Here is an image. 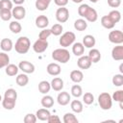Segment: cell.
Segmentation results:
<instances>
[{"label":"cell","mask_w":123,"mask_h":123,"mask_svg":"<svg viewBox=\"0 0 123 123\" xmlns=\"http://www.w3.org/2000/svg\"><path fill=\"white\" fill-rule=\"evenodd\" d=\"M89 1H90L91 3H97V2L99 1V0H89Z\"/></svg>","instance_id":"obj_52"},{"label":"cell","mask_w":123,"mask_h":123,"mask_svg":"<svg viewBox=\"0 0 123 123\" xmlns=\"http://www.w3.org/2000/svg\"><path fill=\"white\" fill-rule=\"evenodd\" d=\"M70 108L75 113H81L83 111V110H84L83 103L80 100H73L70 103Z\"/></svg>","instance_id":"obj_24"},{"label":"cell","mask_w":123,"mask_h":123,"mask_svg":"<svg viewBox=\"0 0 123 123\" xmlns=\"http://www.w3.org/2000/svg\"><path fill=\"white\" fill-rule=\"evenodd\" d=\"M25 2V0H12V3H14L15 5H22Z\"/></svg>","instance_id":"obj_49"},{"label":"cell","mask_w":123,"mask_h":123,"mask_svg":"<svg viewBox=\"0 0 123 123\" xmlns=\"http://www.w3.org/2000/svg\"><path fill=\"white\" fill-rule=\"evenodd\" d=\"M47 48H48V42H47V40H43V39H40V38L37 39L35 41V43L33 44V49L37 54L43 53Z\"/></svg>","instance_id":"obj_8"},{"label":"cell","mask_w":123,"mask_h":123,"mask_svg":"<svg viewBox=\"0 0 123 123\" xmlns=\"http://www.w3.org/2000/svg\"><path fill=\"white\" fill-rule=\"evenodd\" d=\"M119 71H120L121 74H123V63H121V64L119 65Z\"/></svg>","instance_id":"obj_50"},{"label":"cell","mask_w":123,"mask_h":123,"mask_svg":"<svg viewBox=\"0 0 123 123\" xmlns=\"http://www.w3.org/2000/svg\"><path fill=\"white\" fill-rule=\"evenodd\" d=\"M112 85L115 86H123V74H115L113 77H112Z\"/></svg>","instance_id":"obj_38"},{"label":"cell","mask_w":123,"mask_h":123,"mask_svg":"<svg viewBox=\"0 0 123 123\" xmlns=\"http://www.w3.org/2000/svg\"><path fill=\"white\" fill-rule=\"evenodd\" d=\"M75 39H76L75 34H74L73 32L68 31V32H65V33H63V34L62 35V37H61L60 39H59V43H60V45H61L62 47L66 48V47L72 45V44L74 43Z\"/></svg>","instance_id":"obj_5"},{"label":"cell","mask_w":123,"mask_h":123,"mask_svg":"<svg viewBox=\"0 0 123 123\" xmlns=\"http://www.w3.org/2000/svg\"><path fill=\"white\" fill-rule=\"evenodd\" d=\"M50 114H51V113H50L49 110L46 109V108L39 109V110H37V112H36L37 118L38 120H40V121H47V119H48V117L50 116Z\"/></svg>","instance_id":"obj_16"},{"label":"cell","mask_w":123,"mask_h":123,"mask_svg":"<svg viewBox=\"0 0 123 123\" xmlns=\"http://www.w3.org/2000/svg\"><path fill=\"white\" fill-rule=\"evenodd\" d=\"M54 3L59 7H65L68 4V0H54Z\"/></svg>","instance_id":"obj_48"},{"label":"cell","mask_w":123,"mask_h":123,"mask_svg":"<svg viewBox=\"0 0 123 123\" xmlns=\"http://www.w3.org/2000/svg\"><path fill=\"white\" fill-rule=\"evenodd\" d=\"M51 89V85L47 81H41L38 83V90L42 94H47Z\"/></svg>","instance_id":"obj_30"},{"label":"cell","mask_w":123,"mask_h":123,"mask_svg":"<svg viewBox=\"0 0 123 123\" xmlns=\"http://www.w3.org/2000/svg\"><path fill=\"white\" fill-rule=\"evenodd\" d=\"M10 63V57L5 52H0V69L6 67Z\"/></svg>","instance_id":"obj_35"},{"label":"cell","mask_w":123,"mask_h":123,"mask_svg":"<svg viewBox=\"0 0 123 123\" xmlns=\"http://www.w3.org/2000/svg\"><path fill=\"white\" fill-rule=\"evenodd\" d=\"M111 99L115 102H123V90L122 89H118L116 91L113 92L112 96H111Z\"/></svg>","instance_id":"obj_42"},{"label":"cell","mask_w":123,"mask_h":123,"mask_svg":"<svg viewBox=\"0 0 123 123\" xmlns=\"http://www.w3.org/2000/svg\"><path fill=\"white\" fill-rule=\"evenodd\" d=\"M40 104L43 108H46V109L52 108L54 105V99L50 95H44L40 100Z\"/></svg>","instance_id":"obj_23"},{"label":"cell","mask_w":123,"mask_h":123,"mask_svg":"<svg viewBox=\"0 0 123 123\" xmlns=\"http://www.w3.org/2000/svg\"><path fill=\"white\" fill-rule=\"evenodd\" d=\"M69 18V11L65 7H60L56 11V19L60 23H64Z\"/></svg>","instance_id":"obj_6"},{"label":"cell","mask_w":123,"mask_h":123,"mask_svg":"<svg viewBox=\"0 0 123 123\" xmlns=\"http://www.w3.org/2000/svg\"><path fill=\"white\" fill-rule=\"evenodd\" d=\"M87 56L90 59V61H91L92 63H97L101 60V53H100V51L98 49H95V48L90 49Z\"/></svg>","instance_id":"obj_17"},{"label":"cell","mask_w":123,"mask_h":123,"mask_svg":"<svg viewBox=\"0 0 123 123\" xmlns=\"http://www.w3.org/2000/svg\"><path fill=\"white\" fill-rule=\"evenodd\" d=\"M51 1L52 0H37L35 3V6H36L37 10L43 12V11H46L48 9Z\"/></svg>","instance_id":"obj_25"},{"label":"cell","mask_w":123,"mask_h":123,"mask_svg":"<svg viewBox=\"0 0 123 123\" xmlns=\"http://www.w3.org/2000/svg\"><path fill=\"white\" fill-rule=\"evenodd\" d=\"M52 59L61 63H66L70 60V53L66 48H58L52 52Z\"/></svg>","instance_id":"obj_2"},{"label":"cell","mask_w":123,"mask_h":123,"mask_svg":"<svg viewBox=\"0 0 123 123\" xmlns=\"http://www.w3.org/2000/svg\"><path fill=\"white\" fill-rule=\"evenodd\" d=\"M78 13L88 22H95L98 19L97 12L87 4H82L78 8Z\"/></svg>","instance_id":"obj_1"},{"label":"cell","mask_w":123,"mask_h":123,"mask_svg":"<svg viewBox=\"0 0 123 123\" xmlns=\"http://www.w3.org/2000/svg\"><path fill=\"white\" fill-rule=\"evenodd\" d=\"M4 97L5 98H10V99H14L16 100L17 99V92L15 89L13 88H8L5 93H4Z\"/></svg>","instance_id":"obj_40"},{"label":"cell","mask_w":123,"mask_h":123,"mask_svg":"<svg viewBox=\"0 0 123 123\" xmlns=\"http://www.w3.org/2000/svg\"><path fill=\"white\" fill-rule=\"evenodd\" d=\"M12 15L14 17L16 20H21L25 17L26 15V10L23 8L21 5H17L14 8L12 9Z\"/></svg>","instance_id":"obj_9"},{"label":"cell","mask_w":123,"mask_h":123,"mask_svg":"<svg viewBox=\"0 0 123 123\" xmlns=\"http://www.w3.org/2000/svg\"><path fill=\"white\" fill-rule=\"evenodd\" d=\"M9 29L13 34H19L21 32V30H22V26H21V24L17 20H14V21H12L10 23Z\"/></svg>","instance_id":"obj_32"},{"label":"cell","mask_w":123,"mask_h":123,"mask_svg":"<svg viewBox=\"0 0 123 123\" xmlns=\"http://www.w3.org/2000/svg\"><path fill=\"white\" fill-rule=\"evenodd\" d=\"M12 2L11 0H0V10H12Z\"/></svg>","instance_id":"obj_44"},{"label":"cell","mask_w":123,"mask_h":123,"mask_svg":"<svg viewBox=\"0 0 123 123\" xmlns=\"http://www.w3.org/2000/svg\"><path fill=\"white\" fill-rule=\"evenodd\" d=\"M108 5L111 8H118L121 5V0H108Z\"/></svg>","instance_id":"obj_46"},{"label":"cell","mask_w":123,"mask_h":123,"mask_svg":"<svg viewBox=\"0 0 123 123\" xmlns=\"http://www.w3.org/2000/svg\"><path fill=\"white\" fill-rule=\"evenodd\" d=\"M72 53L75 56H78V57L84 55V53H85V46L83 45V43L82 42H75V43H73Z\"/></svg>","instance_id":"obj_22"},{"label":"cell","mask_w":123,"mask_h":123,"mask_svg":"<svg viewBox=\"0 0 123 123\" xmlns=\"http://www.w3.org/2000/svg\"><path fill=\"white\" fill-rule=\"evenodd\" d=\"M18 70H19V68H18V66H17V65L13 64V63H9V64L6 66L5 72H6V74H7L8 76L12 77V76L17 75Z\"/></svg>","instance_id":"obj_29"},{"label":"cell","mask_w":123,"mask_h":123,"mask_svg":"<svg viewBox=\"0 0 123 123\" xmlns=\"http://www.w3.org/2000/svg\"><path fill=\"white\" fill-rule=\"evenodd\" d=\"M15 82L19 86H25L29 83V77H28V75L26 73L18 74L17 77L15 78Z\"/></svg>","instance_id":"obj_27"},{"label":"cell","mask_w":123,"mask_h":123,"mask_svg":"<svg viewBox=\"0 0 123 123\" xmlns=\"http://www.w3.org/2000/svg\"><path fill=\"white\" fill-rule=\"evenodd\" d=\"M50 30H51V34L52 35H54V36H60V35H62V33L63 31V27H62V24L56 23V24H54L51 27Z\"/></svg>","instance_id":"obj_36"},{"label":"cell","mask_w":123,"mask_h":123,"mask_svg":"<svg viewBox=\"0 0 123 123\" xmlns=\"http://www.w3.org/2000/svg\"><path fill=\"white\" fill-rule=\"evenodd\" d=\"M83 101L86 105H91L94 102V96L90 92H86L83 95Z\"/></svg>","instance_id":"obj_41"},{"label":"cell","mask_w":123,"mask_h":123,"mask_svg":"<svg viewBox=\"0 0 123 123\" xmlns=\"http://www.w3.org/2000/svg\"><path fill=\"white\" fill-rule=\"evenodd\" d=\"M37 120V118L36 114H34V113H27L23 118V121L25 123H36Z\"/></svg>","instance_id":"obj_45"},{"label":"cell","mask_w":123,"mask_h":123,"mask_svg":"<svg viewBox=\"0 0 123 123\" xmlns=\"http://www.w3.org/2000/svg\"><path fill=\"white\" fill-rule=\"evenodd\" d=\"M111 58L114 61H122L123 60V46L121 44H117L111 50Z\"/></svg>","instance_id":"obj_13"},{"label":"cell","mask_w":123,"mask_h":123,"mask_svg":"<svg viewBox=\"0 0 123 123\" xmlns=\"http://www.w3.org/2000/svg\"><path fill=\"white\" fill-rule=\"evenodd\" d=\"M18 68L26 74H31L35 72V65L28 61H21L18 64Z\"/></svg>","instance_id":"obj_10"},{"label":"cell","mask_w":123,"mask_h":123,"mask_svg":"<svg viewBox=\"0 0 123 123\" xmlns=\"http://www.w3.org/2000/svg\"><path fill=\"white\" fill-rule=\"evenodd\" d=\"M74 28H75V30L80 31V32L85 31L87 28L86 20V19H83V18H79V19L75 20V22H74Z\"/></svg>","instance_id":"obj_28"},{"label":"cell","mask_w":123,"mask_h":123,"mask_svg":"<svg viewBox=\"0 0 123 123\" xmlns=\"http://www.w3.org/2000/svg\"><path fill=\"white\" fill-rule=\"evenodd\" d=\"M74 3H82L83 2V0H72Z\"/></svg>","instance_id":"obj_51"},{"label":"cell","mask_w":123,"mask_h":123,"mask_svg":"<svg viewBox=\"0 0 123 123\" xmlns=\"http://www.w3.org/2000/svg\"><path fill=\"white\" fill-rule=\"evenodd\" d=\"M101 25L106 29H112L115 26V23L109 17V15H104L101 17Z\"/></svg>","instance_id":"obj_26"},{"label":"cell","mask_w":123,"mask_h":123,"mask_svg":"<svg viewBox=\"0 0 123 123\" xmlns=\"http://www.w3.org/2000/svg\"><path fill=\"white\" fill-rule=\"evenodd\" d=\"M70 79L72 82L78 84V83H81L84 79V74L81 70H78V69H75V70H72L70 72V75H69Z\"/></svg>","instance_id":"obj_18"},{"label":"cell","mask_w":123,"mask_h":123,"mask_svg":"<svg viewBox=\"0 0 123 123\" xmlns=\"http://www.w3.org/2000/svg\"><path fill=\"white\" fill-rule=\"evenodd\" d=\"M35 23H36V26H37V28H39V29H44V28H46V27L48 26V24H49V19H48V17H47L46 15L40 14V15H38V16L36 18Z\"/></svg>","instance_id":"obj_15"},{"label":"cell","mask_w":123,"mask_h":123,"mask_svg":"<svg viewBox=\"0 0 123 123\" xmlns=\"http://www.w3.org/2000/svg\"><path fill=\"white\" fill-rule=\"evenodd\" d=\"M51 35H52V34H51V30H50V29H47V28H44V29H42V30L39 32V34H38V38L43 39V40H47V38H48Z\"/></svg>","instance_id":"obj_43"},{"label":"cell","mask_w":123,"mask_h":123,"mask_svg":"<svg viewBox=\"0 0 123 123\" xmlns=\"http://www.w3.org/2000/svg\"><path fill=\"white\" fill-rule=\"evenodd\" d=\"M70 99H71L70 94L67 91H62L57 96V102L61 106H66V105H68L69 102H70Z\"/></svg>","instance_id":"obj_12"},{"label":"cell","mask_w":123,"mask_h":123,"mask_svg":"<svg viewBox=\"0 0 123 123\" xmlns=\"http://www.w3.org/2000/svg\"><path fill=\"white\" fill-rule=\"evenodd\" d=\"M108 38H109V40H110L111 43H114V44H121V43H123V33H122V31H120V30H113V31H111L110 34H109Z\"/></svg>","instance_id":"obj_7"},{"label":"cell","mask_w":123,"mask_h":123,"mask_svg":"<svg viewBox=\"0 0 123 123\" xmlns=\"http://www.w3.org/2000/svg\"><path fill=\"white\" fill-rule=\"evenodd\" d=\"M47 122L49 123H60L61 122V118L59 117V115H51L48 117Z\"/></svg>","instance_id":"obj_47"},{"label":"cell","mask_w":123,"mask_h":123,"mask_svg":"<svg viewBox=\"0 0 123 123\" xmlns=\"http://www.w3.org/2000/svg\"><path fill=\"white\" fill-rule=\"evenodd\" d=\"M50 85H51V88H53L55 91H61L63 88V81L60 77L54 78L51 81Z\"/></svg>","instance_id":"obj_19"},{"label":"cell","mask_w":123,"mask_h":123,"mask_svg":"<svg viewBox=\"0 0 123 123\" xmlns=\"http://www.w3.org/2000/svg\"><path fill=\"white\" fill-rule=\"evenodd\" d=\"M71 94L76 97V98H79L83 95V88L81 86L79 85H74L72 87H71Z\"/></svg>","instance_id":"obj_37"},{"label":"cell","mask_w":123,"mask_h":123,"mask_svg":"<svg viewBox=\"0 0 123 123\" xmlns=\"http://www.w3.org/2000/svg\"><path fill=\"white\" fill-rule=\"evenodd\" d=\"M83 45L86 48H93L96 43V39L92 35H86L83 37Z\"/></svg>","instance_id":"obj_20"},{"label":"cell","mask_w":123,"mask_h":123,"mask_svg":"<svg viewBox=\"0 0 123 123\" xmlns=\"http://www.w3.org/2000/svg\"><path fill=\"white\" fill-rule=\"evenodd\" d=\"M15 103H16V100L14 99H10V98H5L2 100V106L4 109L6 110H12L14 107H15Z\"/></svg>","instance_id":"obj_31"},{"label":"cell","mask_w":123,"mask_h":123,"mask_svg":"<svg viewBox=\"0 0 123 123\" xmlns=\"http://www.w3.org/2000/svg\"><path fill=\"white\" fill-rule=\"evenodd\" d=\"M0 101H2V97H1V95H0Z\"/></svg>","instance_id":"obj_53"},{"label":"cell","mask_w":123,"mask_h":123,"mask_svg":"<svg viewBox=\"0 0 123 123\" xmlns=\"http://www.w3.org/2000/svg\"><path fill=\"white\" fill-rule=\"evenodd\" d=\"M12 17L11 10H0V18L3 21H9Z\"/></svg>","instance_id":"obj_39"},{"label":"cell","mask_w":123,"mask_h":123,"mask_svg":"<svg viewBox=\"0 0 123 123\" xmlns=\"http://www.w3.org/2000/svg\"><path fill=\"white\" fill-rule=\"evenodd\" d=\"M92 62L90 61V59L88 58V56H80V58L77 61V65L79 68L81 69H88L91 66Z\"/></svg>","instance_id":"obj_11"},{"label":"cell","mask_w":123,"mask_h":123,"mask_svg":"<svg viewBox=\"0 0 123 123\" xmlns=\"http://www.w3.org/2000/svg\"><path fill=\"white\" fill-rule=\"evenodd\" d=\"M98 104L103 111H109L112 106V99L110 93L102 92L98 96Z\"/></svg>","instance_id":"obj_4"},{"label":"cell","mask_w":123,"mask_h":123,"mask_svg":"<svg viewBox=\"0 0 123 123\" xmlns=\"http://www.w3.org/2000/svg\"><path fill=\"white\" fill-rule=\"evenodd\" d=\"M62 121H63L64 123H78L77 117H76L75 114L72 113V112H66V113L63 115Z\"/></svg>","instance_id":"obj_34"},{"label":"cell","mask_w":123,"mask_h":123,"mask_svg":"<svg viewBox=\"0 0 123 123\" xmlns=\"http://www.w3.org/2000/svg\"><path fill=\"white\" fill-rule=\"evenodd\" d=\"M0 48L4 52H10L13 48V44H12V39H10V38H3L0 41Z\"/></svg>","instance_id":"obj_21"},{"label":"cell","mask_w":123,"mask_h":123,"mask_svg":"<svg viewBox=\"0 0 123 123\" xmlns=\"http://www.w3.org/2000/svg\"><path fill=\"white\" fill-rule=\"evenodd\" d=\"M13 47L18 54H26L31 47L30 39L27 37H20L17 38Z\"/></svg>","instance_id":"obj_3"},{"label":"cell","mask_w":123,"mask_h":123,"mask_svg":"<svg viewBox=\"0 0 123 123\" xmlns=\"http://www.w3.org/2000/svg\"><path fill=\"white\" fill-rule=\"evenodd\" d=\"M46 71L49 75L51 76H58L61 74L62 72V69H61V66L60 64L56 63V62H51L47 65L46 67Z\"/></svg>","instance_id":"obj_14"},{"label":"cell","mask_w":123,"mask_h":123,"mask_svg":"<svg viewBox=\"0 0 123 123\" xmlns=\"http://www.w3.org/2000/svg\"><path fill=\"white\" fill-rule=\"evenodd\" d=\"M108 15H109V17H110L115 24L118 23V22L120 21V19H121V13H120V12L117 11V10H112V11H111Z\"/></svg>","instance_id":"obj_33"}]
</instances>
